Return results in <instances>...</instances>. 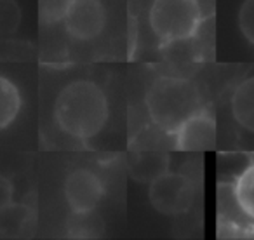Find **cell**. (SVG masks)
<instances>
[{"label": "cell", "mask_w": 254, "mask_h": 240, "mask_svg": "<svg viewBox=\"0 0 254 240\" xmlns=\"http://www.w3.org/2000/svg\"><path fill=\"white\" fill-rule=\"evenodd\" d=\"M108 98L98 84L75 80L64 85L54 101L58 127L80 141L96 138L108 122Z\"/></svg>", "instance_id": "6da1fadb"}, {"label": "cell", "mask_w": 254, "mask_h": 240, "mask_svg": "<svg viewBox=\"0 0 254 240\" xmlns=\"http://www.w3.org/2000/svg\"><path fill=\"white\" fill-rule=\"evenodd\" d=\"M204 108L200 92L193 82L178 77H160L146 92V110L150 120L174 136L190 117Z\"/></svg>", "instance_id": "7a4b0ae2"}, {"label": "cell", "mask_w": 254, "mask_h": 240, "mask_svg": "<svg viewBox=\"0 0 254 240\" xmlns=\"http://www.w3.org/2000/svg\"><path fill=\"white\" fill-rule=\"evenodd\" d=\"M204 21L198 0H153L148 23L160 44L197 37Z\"/></svg>", "instance_id": "3957f363"}, {"label": "cell", "mask_w": 254, "mask_h": 240, "mask_svg": "<svg viewBox=\"0 0 254 240\" xmlns=\"http://www.w3.org/2000/svg\"><path fill=\"white\" fill-rule=\"evenodd\" d=\"M148 198L157 212L164 216H180L191 207L195 184L187 174L167 171L148 186Z\"/></svg>", "instance_id": "277c9868"}, {"label": "cell", "mask_w": 254, "mask_h": 240, "mask_svg": "<svg viewBox=\"0 0 254 240\" xmlns=\"http://www.w3.org/2000/svg\"><path fill=\"white\" fill-rule=\"evenodd\" d=\"M105 198V184L101 178L91 169L71 171L64 180V200L75 214L94 212Z\"/></svg>", "instance_id": "5b68a950"}, {"label": "cell", "mask_w": 254, "mask_h": 240, "mask_svg": "<svg viewBox=\"0 0 254 240\" xmlns=\"http://www.w3.org/2000/svg\"><path fill=\"white\" fill-rule=\"evenodd\" d=\"M63 23L71 39L89 42L105 30L106 9L101 0H73Z\"/></svg>", "instance_id": "8992f818"}, {"label": "cell", "mask_w": 254, "mask_h": 240, "mask_svg": "<svg viewBox=\"0 0 254 240\" xmlns=\"http://www.w3.org/2000/svg\"><path fill=\"white\" fill-rule=\"evenodd\" d=\"M216 138L218 127L214 117L207 108H202L176 131L174 146L181 152H204L216 145Z\"/></svg>", "instance_id": "52a82bcc"}, {"label": "cell", "mask_w": 254, "mask_h": 240, "mask_svg": "<svg viewBox=\"0 0 254 240\" xmlns=\"http://www.w3.org/2000/svg\"><path fill=\"white\" fill-rule=\"evenodd\" d=\"M37 230V212L23 202L7 204L0 209V239L25 240L33 237Z\"/></svg>", "instance_id": "ba28073f"}, {"label": "cell", "mask_w": 254, "mask_h": 240, "mask_svg": "<svg viewBox=\"0 0 254 240\" xmlns=\"http://www.w3.org/2000/svg\"><path fill=\"white\" fill-rule=\"evenodd\" d=\"M230 105L237 124L246 131L254 132V75L237 84Z\"/></svg>", "instance_id": "9c48e42d"}, {"label": "cell", "mask_w": 254, "mask_h": 240, "mask_svg": "<svg viewBox=\"0 0 254 240\" xmlns=\"http://www.w3.org/2000/svg\"><path fill=\"white\" fill-rule=\"evenodd\" d=\"M232 198L244 216L254 221V160L247 164L232 184Z\"/></svg>", "instance_id": "30bf717a"}, {"label": "cell", "mask_w": 254, "mask_h": 240, "mask_svg": "<svg viewBox=\"0 0 254 240\" xmlns=\"http://www.w3.org/2000/svg\"><path fill=\"white\" fill-rule=\"evenodd\" d=\"M169 171V162L167 157L160 155V153H141L136 155L134 159L129 162V173L136 181H143V183H152L159 176Z\"/></svg>", "instance_id": "8fae6325"}, {"label": "cell", "mask_w": 254, "mask_h": 240, "mask_svg": "<svg viewBox=\"0 0 254 240\" xmlns=\"http://www.w3.org/2000/svg\"><path fill=\"white\" fill-rule=\"evenodd\" d=\"M21 110V94L16 84L0 75V131L12 124Z\"/></svg>", "instance_id": "7c38bea8"}, {"label": "cell", "mask_w": 254, "mask_h": 240, "mask_svg": "<svg viewBox=\"0 0 254 240\" xmlns=\"http://www.w3.org/2000/svg\"><path fill=\"white\" fill-rule=\"evenodd\" d=\"M105 225L103 219L94 212H85V214H75L71 212V218L68 219V237L73 239H94L101 237Z\"/></svg>", "instance_id": "4fadbf2b"}, {"label": "cell", "mask_w": 254, "mask_h": 240, "mask_svg": "<svg viewBox=\"0 0 254 240\" xmlns=\"http://www.w3.org/2000/svg\"><path fill=\"white\" fill-rule=\"evenodd\" d=\"M198 40L197 37L183 40H174L169 44H162V54L164 58L173 61H193L198 58Z\"/></svg>", "instance_id": "5bb4252c"}, {"label": "cell", "mask_w": 254, "mask_h": 240, "mask_svg": "<svg viewBox=\"0 0 254 240\" xmlns=\"http://www.w3.org/2000/svg\"><path fill=\"white\" fill-rule=\"evenodd\" d=\"M73 0H39V18L44 25L64 21Z\"/></svg>", "instance_id": "9a60e30c"}, {"label": "cell", "mask_w": 254, "mask_h": 240, "mask_svg": "<svg viewBox=\"0 0 254 240\" xmlns=\"http://www.w3.org/2000/svg\"><path fill=\"white\" fill-rule=\"evenodd\" d=\"M21 9L16 0H0V35H11L19 28Z\"/></svg>", "instance_id": "2e32d148"}, {"label": "cell", "mask_w": 254, "mask_h": 240, "mask_svg": "<svg viewBox=\"0 0 254 240\" xmlns=\"http://www.w3.org/2000/svg\"><path fill=\"white\" fill-rule=\"evenodd\" d=\"M239 28L246 40L254 46V0H244L239 11Z\"/></svg>", "instance_id": "e0dca14e"}, {"label": "cell", "mask_w": 254, "mask_h": 240, "mask_svg": "<svg viewBox=\"0 0 254 240\" xmlns=\"http://www.w3.org/2000/svg\"><path fill=\"white\" fill-rule=\"evenodd\" d=\"M12 197H14V188H12V183L5 176L0 174V209L5 207L7 204H11Z\"/></svg>", "instance_id": "ac0fdd59"}]
</instances>
